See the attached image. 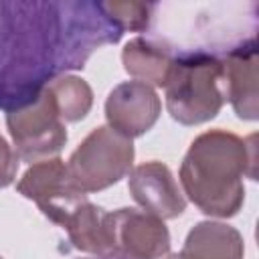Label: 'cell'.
<instances>
[{"mask_svg":"<svg viewBox=\"0 0 259 259\" xmlns=\"http://www.w3.org/2000/svg\"><path fill=\"white\" fill-rule=\"evenodd\" d=\"M121 36L103 2L0 0V109L28 107L51 81Z\"/></svg>","mask_w":259,"mask_h":259,"instance_id":"obj_1","label":"cell"},{"mask_svg":"<svg viewBox=\"0 0 259 259\" xmlns=\"http://www.w3.org/2000/svg\"><path fill=\"white\" fill-rule=\"evenodd\" d=\"M255 136L239 138L227 130L196 136L180 164L184 194L200 212L219 219L235 217L245 200L243 178H257Z\"/></svg>","mask_w":259,"mask_h":259,"instance_id":"obj_2","label":"cell"},{"mask_svg":"<svg viewBox=\"0 0 259 259\" xmlns=\"http://www.w3.org/2000/svg\"><path fill=\"white\" fill-rule=\"evenodd\" d=\"M174 67L166 83V107L182 125L204 123L227 101L223 61L204 51H174Z\"/></svg>","mask_w":259,"mask_h":259,"instance_id":"obj_3","label":"cell"},{"mask_svg":"<svg viewBox=\"0 0 259 259\" xmlns=\"http://www.w3.org/2000/svg\"><path fill=\"white\" fill-rule=\"evenodd\" d=\"M134 156L130 138L113 132L109 125H99L69 156L67 170L79 190L85 194L99 192L132 172Z\"/></svg>","mask_w":259,"mask_h":259,"instance_id":"obj_4","label":"cell"},{"mask_svg":"<svg viewBox=\"0 0 259 259\" xmlns=\"http://www.w3.org/2000/svg\"><path fill=\"white\" fill-rule=\"evenodd\" d=\"M6 127L14 142V152L28 164L55 158L67 144L65 121L49 89L28 107L6 113Z\"/></svg>","mask_w":259,"mask_h":259,"instance_id":"obj_5","label":"cell"},{"mask_svg":"<svg viewBox=\"0 0 259 259\" xmlns=\"http://www.w3.org/2000/svg\"><path fill=\"white\" fill-rule=\"evenodd\" d=\"M16 188L59 227H63L71 212L83 200H87V194L73 184L67 164L59 156L30 164Z\"/></svg>","mask_w":259,"mask_h":259,"instance_id":"obj_6","label":"cell"},{"mask_svg":"<svg viewBox=\"0 0 259 259\" xmlns=\"http://www.w3.org/2000/svg\"><path fill=\"white\" fill-rule=\"evenodd\" d=\"M109 239L117 259H162L170 251L164 221L138 208L125 206L109 212Z\"/></svg>","mask_w":259,"mask_h":259,"instance_id":"obj_7","label":"cell"},{"mask_svg":"<svg viewBox=\"0 0 259 259\" xmlns=\"http://www.w3.org/2000/svg\"><path fill=\"white\" fill-rule=\"evenodd\" d=\"M162 111L158 93L140 81H123L115 85L105 99L107 125L134 140L154 127Z\"/></svg>","mask_w":259,"mask_h":259,"instance_id":"obj_8","label":"cell"},{"mask_svg":"<svg viewBox=\"0 0 259 259\" xmlns=\"http://www.w3.org/2000/svg\"><path fill=\"white\" fill-rule=\"evenodd\" d=\"M127 188L132 198L146 212L162 221L176 219L186 210L184 192L178 188L172 170L158 160H150L132 168Z\"/></svg>","mask_w":259,"mask_h":259,"instance_id":"obj_9","label":"cell"},{"mask_svg":"<svg viewBox=\"0 0 259 259\" xmlns=\"http://www.w3.org/2000/svg\"><path fill=\"white\" fill-rule=\"evenodd\" d=\"M221 61L225 75V95L231 101L237 117L255 121L259 117L257 42H243L221 57Z\"/></svg>","mask_w":259,"mask_h":259,"instance_id":"obj_10","label":"cell"},{"mask_svg":"<svg viewBox=\"0 0 259 259\" xmlns=\"http://www.w3.org/2000/svg\"><path fill=\"white\" fill-rule=\"evenodd\" d=\"M174 49L164 38H132L121 51V63L130 77L140 83L166 87L172 67H174Z\"/></svg>","mask_w":259,"mask_h":259,"instance_id":"obj_11","label":"cell"},{"mask_svg":"<svg viewBox=\"0 0 259 259\" xmlns=\"http://www.w3.org/2000/svg\"><path fill=\"white\" fill-rule=\"evenodd\" d=\"M63 229L77 251L89 253L91 257H113L109 239V212L93 204L89 198L71 212Z\"/></svg>","mask_w":259,"mask_h":259,"instance_id":"obj_12","label":"cell"},{"mask_svg":"<svg viewBox=\"0 0 259 259\" xmlns=\"http://www.w3.org/2000/svg\"><path fill=\"white\" fill-rule=\"evenodd\" d=\"M180 253L188 259H243L245 243L235 227L219 221H202L188 231Z\"/></svg>","mask_w":259,"mask_h":259,"instance_id":"obj_13","label":"cell"},{"mask_svg":"<svg viewBox=\"0 0 259 259\" xmlns=\"http://www.w3.org/2000/svg\"><path fill=\"white\" fill-rule=\"evenodd\" d=\"M49 93L55 99V105L59 109L61 119L67 121H79L83 119L93 105V91L89 83L75 75H63L47 85Z\"/></svg>","mask_w":259,"mask_h":259,"instance_id":"obj_14","label":"cell"},{"mask_svg":"<svg viewBox=\"0 0 259 259\" xmlns=\"http://www.w3.org/2000/svg\"><path fill=\"white\" fill-rule=\"evenodd\" d=\"M107 14L117 22V26L125 32H142L150 28V20L154 16V10L158 8V4H150V2H103Z\"/></svg>","mask_w":259,"mask_h":259,"instance_id":"obj_15","label":"cell"},{"mask_svg":"<svg viewBox=\"0 0 259 259\" xmlns=\"http://www.w3.org/2000/svg\"><path fill=\"white\" fill-rule=\"evenodd\" d=\"M18 154L0 134V188H6L14 182L18 172Z\"/></svg>","mask_w":259,"mask_h":259,"instance_id":"obj_16","label":"cell"},{"mask_svg":"<svg viewBox=\"0 0 259 259\" xmlns=\"http://www.w3.org/2000/svg\"><path fill=\"white\" fill-rule=\"evenodd\" d=\"M166 259H180V257H178V253H168Z\"/></svg>","mask_w":259,"mask_h":259,"instance_id":"obj_17","label":"cell"},{"mask_svg":"<svg viewBox=\"0 0 259 259\" xmlns=\"http://www.w3.org/2000/svg\"><path fill=\"white\" fill-rule=\"evenodd\" d=\"M83 259H117V257H83Z\"/></svg>","mask_w":259,"mask_h":259,"instance_id":"obj_18","label":"cell"},{"mask_svg":"<svg viewBox=\"0 0 259 259\" xmlns=\"http://www.w3.org/2000/svg\"><path fill=\"white\" fill-rule=\"evenodd\" d=\"M0 259H2V257H0Z\"/></svg>","mask_w":259,"mask_h":259,"instance_id":"obj_19","label":"cell"}]
</instances>
